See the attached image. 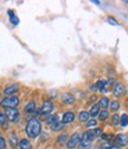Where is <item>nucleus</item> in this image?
Listing matches in <instances>:
<instances>
[{
	"label": "nucleus",
	"instance_id": "nucleus-26",
	"mask_svg": "<svg viewBox=\"0 0 128 149\" xmlns=\"http://www.w3.org/2000/svg\"><path fill=\"white\" fill-rule=\"evenodd\" d=\"M109 107H111V109L113 111H116L120 108V103L118 101H112V102H109Z\"/></svg>",
	"mask_w": 128,
	"mask_h": 149
},
{
	"label": "nucleus",
	"instance_id": "nucleus-35",
	"mask_svg": "<svg viewBox=\"0 0 128 149\" xmlns=\"http://www.w3.org/2000/svg\"><path fill=\"white\" fill-rule=\"evenodd\" d=\"M125 3H126V4H127V5H128V1H125Z\"/></svg>",
	"mask_w": 128,
	"mask_h": 149
},
{
	"label": "nucleus",
	"instance_id": "nucleus-7",
	"mask_svg": "<svg viewBox=\"0 0 128 149\" xmlns=\"http://www.w3.org/2000/svg\"><path fill=\"white\" fill-rule=\"evenodd\" d=\"M126 91H127L126 86H125L122 83H118V84L114 85L113 95H114L115 97H121V96H123V95L126 94Z\"/></svg>",
	"mask_w": 128,
	"mask_h": 149
},
{
	"label": "nucleus",
	"instance_id": "nucleus-15",
	"mask_svg": "<svg viewBox=\"0 0 128 149\" xmlns=\"http://www.w3.org/2000/svg\"><path fill=\"white\" fill-rule=\"evenodd\" d=\"M18 147H19L20 149H32V146H31L30 141L26 140V139L20 140V141H19V146H18Z\"/></svg>",
	"mask_w": 128,
	"mask_h": 149
},
{
	"label": "nucleus",
	"instance_id": "nucleus-33",
	"mask_svg": "<svg viewBox=\"0 0 128 149\" xmlns=\"http://www.w3.org/2000/svg\"><path fill=\"white\" fill-rule=\"evenodd\" d=\"M108 83L112 84V85H114V84H115V79H114V78H109V79H108Z\"/></svg>",
	"mask_w": 128,
	"mask_h": 149
},
{
	"label": "nucleus",
	"instance_id": "nucleus-34",
	"mask_svg": "<svg viewBox=\"0 0 128 149\" xmlns=\"http://www.w3.org/2000/svg\"><path fill=\"white\" fill-rule=\"evenodd\" d=\"M89 89H90V91H95V90L97 89V88H96V84H93V85H90V88H89Z\"/></svg>",
	"mask_w": 128,
	"mask_h": 149
},
{
	"label": "nucleus",
	"instance_id": "nucleus-29",
	"mask_svg": "<svg viewBox=\"0 0 128 149\" xmlns=\"http://www.w3.org/2000/svg\"><path fill=\"white\" fill-rule=\"evenodd\" d=\"M108 23L111 24V25H115V26H118V25H119L118 20H116V19H114L113 17H108Z\"/></svg>",
	"mask_w": 128,
	"mask_h": 149
},
{
	"label": "nucleus",
	"instance_id": "nucleus-27",
	"mask_svg": "<svg viewBox=\"0 0 128 149\" xmlns=\"http://www.w3.org/2000/svg\"><path fill=\"white\" fill-rule=\"evenodd\" d=\"M97 125V121L96 120H89L88 122H87V128H89V129H94L95 127Z\"/></svg>",
	"mask_w": 128,
	"mask_h": 149
},
{
	"label": "nucleus",
	"instance_id": "nucleus-25",
	"mask_svg": "<svg viewBox=\"0 0 128 149\" xmlns=\"http://www.w3.org/2000/svg\"><path fill=\"white\" fill-rule=\"evenodd\" d=\"M68 140H69V139H68V135H65V134H64V135H59L58 139H57V143L62 146V144H64L65 142H68Z\"/></svg>",
	"mask_w": 128,
	"mask_h": 149
},
{
	"label": "nucleus",
	"instance_id": "nucleus-21",
	"mask_svg": "<svg viewBox=\"0 0 128 149\" xmlns=\"http://www.w3.org/2000/svg\"><path fill=\"white\" fill-rule=\"evenodd\" d=\"M108 117H109L108 110H101V111H100V114H99V120H100V121H106Z\"/></svg>",
	"mask_w": 128,
	"mask_h": 149
},
{
	"label": "nucleus",
	"instance_id": "nucleus-14",
	"mask_svg": "<svg viewBox=\"0 0 128 149\" xmlns=\"http://www.w3.org/2000/svg\"><path fill=\"white\" fill-rule=\"evenodd\" d=\"M100 107H99V104H94L93 107L90 108V111H89V115H90V117H96V116H99V114H100Z\"/></svg>",
	"mask_w": 128,
	"mask_h": 149
},
{
	"label": "nucleus",
	"instance_id": "nucleus-3",
	"mask_svg": "<svg viewBox=\"0 0 128 149\" xmlns=\"http://www.w3.org/2000/svg\"><path fill=\"white\" fill-rule=\"evenodd\" d=\"M18 104H19V98L17 96H7L5 97L1 102H0V105L5 109H10V108H17Z\"/></svg>",
	"mask_w": 128,
	"mask_h": 149
},
{
	"label": "nucleus",
	"instance_id": "nucleus-31",
	"mask_svg": "<svg viewBox=\"0 0 128 149\" xmlns=\"http://www.w3.org/2000/svg\"><path fill=\"white\" fill-rule=\"evenodd\" d=\"M112 136L113 135H111V134H101V140H106V141L112 140Z\"/></svg>",
	"mask_w": 128,
	"mask_h": 149
},
{
	"label": "nucleus",
	"instance_id": "nucleus-1",
	"mask_svg": "<svg viewBox=\"0 0 128 149\" xmlns=\"http://www.w3.org/2000/svg\"><path fill=\"white\" fill-rule=\"evenodd\" d=\"M42 132V124L37 118H30L26 124V134L31 139L38 137Z\"/></svg>",
	"mask_w": 128,
	"mask_h": 149
},
{
	"label": "nucleus",
	"instance_id": "nucleus-4",
	"mask_svg": "<svg viewBox=\"0 0 128 149\" xmlns=\"http://www.w3.org/2000/svg\"><path fill=\"white\" fill-rule=\"evenodd\" d=\"M5 115L7 117V120L10 122H17L20 117V113L17 108H10V109H5Z\"/></svg>",
	"mask_w": 128,
	"mask_h": 149
},
{
	"label": "nucleus",
	"instance_id": "nucleus-5",
	"mask_svg": "<svg viewBox=\"0 0 128 149\" xmlns=\"http://www.w3.org/2000/svg\"><path fill=\"white\" fill-rule=\"evenodd\" d=\"M81 137H82V136H81L78 133L72 134V135L70 136V139L68 140V142H66V147H68L69 149L76 148V147L80 144V142H81Z\"/></svg>",
	"mask_w": 128,
	"mask_h": 149
},
{
	"label": "nucleus",
	"instance_id": "nucleus-24",
	"mask_svg": "<svg viewBox=\"0 0 128 149\" xmlns=\"http://www.w3.org/2000/svg\"><path fill=\"white\" fill-rule=\"evenodd\" d=\"M6 123H7V117H6V115L0 111V125L5 128V127H6Z\"/></svg>",
	"mask_w": 128,
	"mask_h": 149
},
{
	"label": "nucleus",
	"instance_id": "nucleus-9",
	"mask_svg": "<svg viewBox=\"0 0 128 149\" xmlns=\"http://www.w3.org/2000/svg\"><path fill=\"white\" fill-rule=\"evenodd\" d=\"M18 90H19V84H12V85L7 86V88L4 90V94L7 95V96H13Z\"/></svg>",
	"mask_w": 128,
	"mask_h": 149
},
{
	"label": "nucleus",
	"instance_id": "nucleus-11",
	"mask_svg": "<svg viewBox=\"0 0 128 149\" xmlns=\"http://www.w3.org/2000/svg\"><path fill=\"white\" fill-rule=\"evenodd\" d=\"M62 101L65 104H72L75 102V96L72 94H70V92H64L62 95Z\"/></svg>",
	"mask_w": 128,
	"mask_h": 149
},
{
	"label": "nucleus",
	"instance_id": "nucleus-28",
	"mask_svg": "<svg viewBox=\"0 0 128 149\" xmlns=\"http://www.w3.org/2000/svg\"><path fill=\"white\" fill-rule=\"evenodd\" d=\"M112 122H113L114 125L119 124V123H120V116H119V115H113V116H112Z\"/></svg>",
	"mask_w": 128,
	"mask_h": 149
},
{
	"label": "nucleus",
	"instance_id": "nucleus-12",
	"mask_svg": "<svg viewBox=\"0 0 128 149\" xmlns=\"http://www.w3.org/2000/svg\"><path fill=\"white\" fill-rule=\"evenodd\" d=\"M24 110H25V113H27V114H36V113H37V109H36V103L33 101L29 102L25 105Z\"/></svg>",
	"mask_w": 128,
	"mask_h": 149
},
{
	"label": "nucleus",
	"instance_id": "nucleus-8",
	"mask_svg": "<svg viewBox=\"0 0 128 149\" xmlns=\"http://www.w3.org/2000/svg\"><path fill=\"white\" fill-rule=\"evenodd\" d=\"M114 142L119 146V147H122V146H127L128 144V136L126 134H119L116 136V139L114 140Z\"/></svg>",
	"mask_w": 128,
	"mask_h": 149
},
{
	"label": "nucleus",
	"instance_id": "nucleus-19",
	"mask_svg": "<svg viewBox=\"0 0 128 149\" xmlns=\"http://www.w3.org/2000/svg\"><path fill=\"white\" fill-rule=\"evenodd\" d=\"M64 128V123L63 122H57V123H55L53 125H51V129H52V132H59V130H62Z\"/></svg>",
	"mask_w": 128,
	"mask_h": 149
},
{
	"label": "nucleus",
	"instance_id": "nucleus-2",
	"mask_svg": "<svg viewBox=\"0 0 128 149\" xmlns=\"http://www.w3.org/2000/svg\"><path fill=\"white\" fill-rule=\"evenodd\" d=\"M94 137L95 136H94L93 130L91 129H89L85 133H83V135L81 137V142H80V149H89L91 143H93Z\"/></svg>",
	"mask_w": 128,
	"mask_h": 149
},
{
	"label": "nucleus",
	"instance_id": "nucleus-23",
	"mask_svg": "<svg viewBox=\"0 0 128 149\" xmlns=\"http://www.w3.org/2000/svg\"><path fill=\"white\" fill-rule=\"evenodd\" d=\"M120 124H121V127H123V128L128 124V115H127V114H123V115L120 116Z\"/></svg>",
	"mask_w": 128,
	"mask_h": 149
},
{
	"label": "nucleus",
	"instance_id": "nucleus-20",
	"mask_svg": "<svg viewBox=\"0 0 128 149\" xmlns=\"http://www.w3.org/2000/svg\"><path fill=\"white\" fill-rule=\"evenodd\" d=\"M106 84H107L106 81H99V82L96 83V88H97L101 92H104V91H107V89H106Z\"/></svg>",
	"mask_w": 128,
	"mask_h": 149
},
{
	"label": "nucleus",
	"instance_id": "nucleus-13",
	"mask_svg": "<svg viewBox=\"0 0 128 149\" xmlns=\"http://www.w3.org/2000/svg\"><path fill=\"white\" fill-rule=\"evenodd\" d=\"M8 142H10V146L12 148H15L17 146H19V140H18V136L15 134H10L8 135Z\"/></svg>",
	"mask_w": 128,
	"mask_h": 149
},
{
	"label": "nucleus",
	"instance_id": "nucleus-32",
	"mask_svg": "<svg viewBox=\"0 0 128 149\" xmlns=\"http://www.w3.org/2000/svg\"><path fill=\"white\" fill-rule=\"evenodd\" d=\"M103 149H121V147H119V146H109V144H107V146L103 147Z\"/></svg>",
	"mask_w": 128,
	"mask_h": 149
},
{
	"label": "nucleus",
	"instance_id": "nucleus-30",
	"mask_svg": "<svg viewBox=\"0 0 128 149\" xmlns=\"http://www.w3.org/2000/svg\"><path fill=\"white\" fill-rule=\"evenodd\" d=\"M6 141H5V139L4 137H1L0 136V149H6Z\"/></svg>",
	"mask_w": 128,
	"mask_h": 149
},
{
	"label": "nucleus",
	"instance_id": "nucleus-10",
	"mask_svg": "<svg viewBox=\"0 0 128 149\" xmlns=\"http://www.w3.org/2000/svg\"><path fill=\"white\" fill-rule=\"evenodd\" d=\"M75 114L74 113H71V111H66V113H64L63 115V118H62V122L64 124H68V123H71V122H74L75 120Z\"/></svg>",
	"mask_w": 128,
	"mask_h": 149
},
{
	"label": "nucleus",
	"instance_id": "nucleus-22",
	"mask_svg": "<svg viewBox=\"0 0 128 149\" xmlns=\"http://www.w3.org/2000/svg\"><path fill=\"white\" fill-rule=\"evenodd\" d=\"M58 122V116H48L46 117V123L49 125H53L55 123Z\"/></svg>",
	"mask_w": 128,
	"mask_h": 149
},
{
	"label": "nucleus",
	"instance_id": "nucleus-18",
	"mask_svg": "<svg viewBox=\"0 0 128 149\" xmlns=\"http://www.w3.org/2000/svg\"><path fill=\"white\" fill-rule=\"evenodd\" d=\"M8 15H10V20H11V23L13 25H18V24H19V19H18V18L14 15V13H13L12 10H8Z\"/></svg>",
	"mask_w": 128,
	"mask_h": 149
},
{
	"label": "nucleus",
	"instance_id": "nucleus-6",
	"mask_svg": "<svg viewBox=\"0 0 128 149\" xmlns=\"http://www.w3.org/2000/svg\"><path fill=\"white\" fill-rule=\"evenodd\" d=\"M52 110H53V104H52V102H50V101H45V102L43 103L42 108H41V115L44 116V117H48L49 114L51 113Z\"/></svg>",
	"mask_w": 128,
	"mask_h": 149
},
{
	"label": "nucleus",
	"instance_id": "nucleus-16",
	"mask_svg": "<svg viewBox=\"0 0 128 149\" xmlns=\"http://www.w3.org/2000/svg\"><path fill=\"white\" fill-rule=\"evenodd\" d=\"M99 107H100L101 109L106 110V108L109 107V100H108V97H106V96L101 97V98H100V102H99Z\"/></svg>",
	"mask_w": 128,
	"mask_h": 149
},
{
	"label": "nucleus",
	"instance_id": "nucleus-17",
	"mask_svg": "<svg viewBox=\"0 0 128 149\" xmlns=\"http://www.w3.org/2000/svg\"><path fill=\"white\" fill-rule=\"evenodd\" d=\"M78 120H80L81 122H88V121L90 120L89 113H88V111H81L80 115H78Z\"/></svg>",
	"mask_w": 128,
	"mask_h": 149
}]
</instances>
